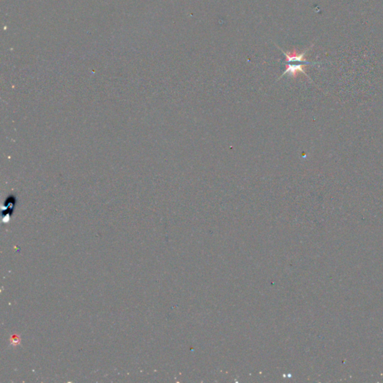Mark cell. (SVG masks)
Here are the masks:
<instances>
[{
  "instance_id": "obj_1",
  "label": "cell",
  "mask_w": 383,
  "mask_h": 383,
  "mask_svg": "<svg viewBox=\"0 0 383 383\" xmlns=\"http://www.w3.org/2000/svg\"><path fill=\"white\" fill-rule=\"evenodd\" d=\"M309 48L301 53H298L296 51L284 52L279 48V50H281V51L284 53L286 58V69L279 79L286 74H289L291 77H296L298 73H302L306 75L305 71V66L307 64H316V63L310 62L305 59V54L307 51L309 50Z\"/></svg>"
}]
</instances>
